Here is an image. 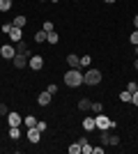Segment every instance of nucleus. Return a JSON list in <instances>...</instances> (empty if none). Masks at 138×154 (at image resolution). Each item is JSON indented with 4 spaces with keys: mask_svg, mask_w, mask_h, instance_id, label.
<instances>
[{
    "mask_svg": "<svg viewBox=\"0 0 138 154\" xmlns=\"http://www.w3.org/2000/svg\"><path fill=\"white\" fill-rule=\"evenodd\" d=\"M65 83H67V88H81L83 85V71L69 67V71L65 74Z\"/></svg>",
    "mask_w": 138,
    "mask_h": 154,
    "instance_id": "1",
    "label": "nucleus"
},
{
    "mask_svg": "<svg viewBox=\"0 0 138 154\" xmlns=\"http://www.w3.org/2000/svg\"><path fill=\"white\" fill-rule=\"evenodd\" d=\"M101 71L99 69H94V67H87V71L83 74V85H99L101 83Z\"/></svg>",
    "mask_w": 138,
    "mask_h": 154,
    "instance_id": "2",
    "label": "nucleus"
},
{
    "mask_svg": "<svg viewBox=\"0 0 138 154\" xmlns=\"http://www.w3.org/2000/svg\"><path fill=\"white\" fill-rule=\"evenodd\" d=\"M28 67H30V69L32 71H39L41 67H44V58H41V55H30V58H28Z\"/></svg>",
    "mask_w": 138,
    "mask_h": 154,
    "instance_id": "3",
    "label": "nucleus"
},
{
    "mask_svg": "<svg viewBox=\"0 0 138 154\" xmlns=\"http://www.w3.org/2000/svg\"><path fill=\"white\" fill-rule=\"evenodd\" d=\"M0 55H2L5 60H14V55H16L14 44H2V46H0Z\"/></svg>",
    "mask_w": 138,
    "mask_h": 154,
    "instance_id": "4",
    "label": "nucleus"
},
{
    "mask_svg": "<svg viewBox=\"0 0 138 154\" xmlns=\"http://www.w3.org/2000/svg\"><path fill=\"white\" fill-rule=\"evenodd\" d=\"M94 124H97V129H101V131H104V129H111V120H108L104 113H97V115H94Z\"/></svg>",
    "mask_w": 138,
    "mask_h": 154,
    "instance_id": "5",
    "label": "nucleus"
},
{
    "mask_svg": "<svg viewBox=\"0 0 138 154\" xmlns=\"http://www.w3.org/2000/svg\"><path fill=\"white\" fill-rule=\"evenodd\" d=\"M7 124H9V127H21V124H23V117H21L16 110H12V113H7Z\"/></svg>",
    "mask_w": 138,
    "mask_h": 154,
    "instance_id": "6",
    "label": "nucleus"
},
{
    "mask_svg": "<svg viewBox=\"0 0 138 154\" xmlns=\"http://www.w3.org/2000/svg\"><path fill=\"white\" fill-rule=\"evenodd\" d=\"M12 62H14V67H16V69H23V67L28 64V55H23V53H16Z\"/></svg>",
    "mask_w": 138,
    "mask_h": 154,
    "instance_id": "7",
    "label": "nucleus"
},
{
    "mask_svg": "<svg viewBox=\"0 0 138 154\" xmlns=\"http://www.w3.org/2000/svg\"><path fill=\"white\" fill-rule=\"evenodd\" d=\"M9 39H12V44H16V42H23V28H12V32H9Z\"/></svg>",
    "mask_w": 138,
    "mask_h": 154,
    "instance_id": "8",
    "label": "nucleus"
},
{
    "mask_svg": "<svg viewBox=\"0 0 138 154\" xmlns=\"http://www.w3.org/2000/svg\"><path fill=\"white\" fill-rule=\"evenodd\" d=\"M28 140H30V143H32V145H35V143H39L41 140V131H37V129H28Z\"/></svg>",
    "mask_w": 138,
    "mask_h": 154,
    "instance_id": "9",
    "label": "nucleus"
},
{
    "mask_svg": "<svg viewBox=\"0 0 138 154\" xmlns=\"http://www.w3.org/2000/svg\"><path fill=\"white\" fill-rule=\"evenodd\" d=\"M51 99H53V94L46 90V92H41V94L37 97V103H39V106H48V103H51Z\"/></svg>",
    "mask_w": 138,
    "mask_h": 154,
    "instance_id": "10",
    "label": "nucleus"
},
{
    "mask_svg": "<svg viewBox=\"0 0 138 154\" xmlns=\"http://www.w3.org/2000/svg\"><path fill=\"white\" fill-rule=\"evenodd\" d=\"M67 62H69V67H74V69H81V58L78 55L69 53V55H67Z\"/></svg>",
    "mask_w": 138,
    "mask_h": 154,
    "instance_id": "11",
    "label": "nucleus"
},
{
    "mask_svg": "<svg viewBox=\"0 0 138 154\" xmlns=\"http://www.w3.org/2000/svg\"><path fill=\"white\" fill-rule=\"evenodd\" d=\"M23 124H26V129H32V127H37V117H35V115H28V117H23Z\"/></svg>",
    "mask_w": 138,
    "mask_h": 154,
    "instance_id": "12",
    "label": "nucleus"
},
{
    "mask_svg": "<svg viewBox=\"0 0 138 154\" xmlns=\"http://www.w3.org/2000/svg\"><path fill=\"white\" fill-rule=\"evenodd\" d=\"M83 129H85V131L97 129V124H94V117H85V120H83Z\"/></svg>",
    "mask_w": 138,
    "mask_h": 154,
    "instance_id": "13",
    "label": "nucleus"
},
{
    "mask_svg": "<svg viewBox=\"0 0 138 154\" xmlns=\"http://www.w3.org/2000/svg\"><path fill=\"white\" fill-rule=\"evenodd\" d=\"M32 37H35V42H37V44H44V42H46V37H48V32L39 30V32H35Z\"/></svg>",
    "mask_w": 138,
    "mask_h": 154,
    "instance_id": "14",
    "label": "nucleus"
},
{
    "mask_svg": "<svg viewBox=\"0 0 138 154\" xmlns=\"http://www.w3.org/2000/svg\"><path fill=\"white\" fill-rule=\"evenodd\" d=\"M16 53H23V55H28V58H30V53H28V44H26V42H16Z\"/></svg>",
    "mask_w": 138,
    "mask_h": 154,
    "instance_id": "15",
    "label": "nucleus"
},
{
    "mask_svg": "<svg viewBox=\"0 0 138 154\" xmlns=\"http://www.w3.org/2000/svg\"><path fill=\"white\" fill-rule=\"evenodd\" d=\"M46 42H48V44H58V42H60V35H58L55 30H53V32H48V37H46Z\"/></svg>",
    "mask_w": 138,
    "mask_h": 154,
    "instance_id": "16",
    "label": "nucleus"
},
{
    "mask_svg": "<svg viewBox=\"0 0 138 154\" xmlns=\"http://www.w3.org/2000/svg\"><path fill=\"white\" fill-rule=\"evenodd\" d=\"M9 138H12V140L21 138V129H19V127H9Z\"/></svg>",
    "mask_w": 138,
    "mask_h": 154,
    "instance_id": "17",
    "label": "nucleus"
},
{
    "mask_svg": "<svg viewBox=\"0 0 138 154\" xmlns=\"http://www.w3.org/2000/svg\"><path fill=\"white\" fill-rule=\"evenodd\" d=\"M26 23H28V19H26V16H23V14L14 19V26H16V28H23V26H26Z\"/></svg>",
    "mask_w": 138,
    "mask_h": 154,
    "instance_id": "18",
    "label": "nucleus"
},
{
    "mask_svg": "<svg viewBox=\"0 0 138 154\" xmlns=\"http://www.w3.org/2000/svg\"><path fill=\"white\" fill-rule=\"evenodd\" d=\"M12 9V0H0V12H9Z\"/></svg>",
    "mask_w": 138,
    "mask_h": 154,
    "instance_id": "19",
    "label": "nucleus"
},
{
    "mask_svg": "<svg viewBox=\"0 0 138 154\" xmlns=\"http://www.w3.org/2000/svg\"><path fill=\"white\" fill-rule=\"evenodd\" d=\"M69 154H81V143H78V140L69 145Z\"/></svg>",
    "mask_w": 138,
    "mask_h": 154,
    "instance_id": "20",
    "label": "nucleus"
},
{
    "mask_svg": "<svg viewBox=\"0 0 138 154\" xmlns=\"http://www.w3.org/2000/svg\"><path fill=\"white\" fill-rule=\"evenodd\" d=\"M90 106H92V101H87V99H81L78 101V110H90Z\"/></svg>",
    "mask_w": 138,
    "mask_h": 154,
    "instance_id": "21",
    "label": "nucleus"
},
{
    "mask_svg": "<svg viewBox=\"0 0 138 154\" xmlns=\"http://www.w3.org/2000/svg\"><path fill=\"white\" fill-rule=\"evenodd\" d=\"M120 101H122V103H129V101H131V92H129V90H127V92H120Z\"/></svg>",
    "mask_w": 138,
    "mask_h": 154,
    "instance_id": "22",
    "label": "nucleus"
},
{
    "mask_svg": "<svg viewBox=\"0 0 138 154\" xmlns=\"http://www.w3.org/2000/svg\"><path fill=\"white\" fill-rule=\"evenodd\" d=\"M108 145H111V147H118L120 145V136H115V134L108 136Z\"/></svg>",
    "mask_w": 138,
    "mask_h": 154,
    "instance_id": "23",
    "label": "nucleus"
},
{
    "mask_svg": "<svg viewBox=\"0 0 138 154\" xmlns=\"http://www.w3.org/2000/svg\"><path fill=\"white\" fill-rule=\"evenodd\" d=\"M90 110H92V113H94V115H97V113H101V110H104V106H101V103H99V101H94V103H92V106H90Z\"/></svg>",
    "mask_w": 138,
    "mask_h": 154,
    "instance_id": "24",
    "label": "nucleus"
},
{
    "mask_svg": "<svg viewBox=\"0 0 138 154\" xmlns=\"http://www.w3.org/2000/svg\"><path fill=\"white\" fill-rule=\"evenodd\" d=\"M41 30H44V32H53L55 28H53V23H51V21H44V26H41Z\"/></svg>",
    "mask_w": 138,
    "mask_h": 154,
    "instance_id": "25",
    "label": "nucleus"
},
{
    "mask_svg": "<svg viewBox=\"0 0 138 154\" xmlns=\"http://www.w3.org/2000/svg\"><path fill=\"white\" fill-rule=\"evenodd\" d=\"M35 129H37V131H41V134H44L46 129H48V124H46L44 120H41V122H39V120H37V127H35Z\"/></svg>",
    "mask_w": 138,
    "mask_h": 154,
    "instance_id": "26",
    "label": "nucleus"
},
{
    "mask_svg": "<svg viewBox=\"0 0 138 154\" xmlns=\"http://www.w3.org/2000/svg\"><path fill=\"white\" fill-rule=\"evenodd\" d=\"M81 154H92V145H90V143L81 145Z\"/></svg>",
    "mask_w": 138,
    "mask_h": 154,
    "instance_id": "27",
    "label": "nucleus"
},
{
    "mask_svg": "<svg viewBox=\"0 0 138 154\" xmlns=\"http://www.w3.org/2000/svg\"><path fill=\"white\" fill-rule=\"evenodd\" d=\"M129 42H131L133 46H138V30H133L131 35H129Z\"/></svg>",
    "mask_w": 138,
    "mask_h": 154,
    "instance_id": "28",
    "label": "nucleus"
},
{
    "mask_svg": "<svg viewBox=\"0 0 138 154\" xmlns=\"http://www.w3.org/2000/svg\"><path fill=\"white\" fill-rule=\"evenodd\" d=\"M90 62H92L90 55H83V58H81V67H90Z\"/></svg>",
    "mask_w": 138,
    "mask_h": 154,
    "instance_id": "29",
    "label": "nucleus"
},
{
    "mask_svg": "<svg viewBox=\"0 0 138 154\" xmlns=\"http://www.w3.org/2000/svg\"><path fill=\"white\" fill-rule=\"evenodd\" d=\"M127 90H129V92H131V94H133V92L138 90V83H136V81H131V83L127 85Z\"/></svg>",
    "mask_w": 138,
    "mask_h": 154,
    "instance_id": "30",
    "label": "nucleus"
},
{
    "mask_svg": "<svg viewBox=\"0 0 138 154\" xmlns=\"http://www.w3.org/2000/svg\"><path fill=\"white\" fill-rule=\"evenodd\" d=\"M12 28H14V23H5V26H2V32H5V35H9V32H12Z\"/></svg>",
    "mask_w": 138,
    "mask_h": 154,
    "instance_id": "31",
    "label": "nucleus"
},
{
    "mask_svg": "<svg viewBox=\"0 0 138 154\" xmlns=\"http://www.w3.org/2000/svg\"><path fill=\"white\" fill-rule=\"evenodd\" d=\"M7 113H9V108H7L5 103H0V115H5V117H7Z\"/></svg>",
    "mask_w": 138,
    "mask_h": 154,
    "instance_id": "32",
    "label": "nucleus"
},
{
    "mask_svg": "<svg viewBox=\"0 0 138 154\" xmlns=\"http://www.w3.org/2000/svg\"><path fill=\"white\" fill-rule=\"evenodd\" d=\"M131 103H133V106H136V108H138V90H136V92H133V94H131Z\"/></svg>",
    "mask_w": 138,
    "mask_h": 154,
    "instance_id": "33",
    "label": "nucleus"
},
{
    "mask_svg": "<svg viewBox=\"0 0 138 154\" xmlns=\"http://www.w3.org/2000/svg\"><path fill=\"white\" fill-rule=\"evenodd\" d=\"M48 92H51V94H55V92H58V85L51 83V85H48Z\"/></svg>",
    "mask_w": 138,
    "mask_h": 154,
    "instance_id": "34",
    "label": "nucleus"
},
{
    "mask_svg": "<svg viewBox=\"0 0 138 154\" xmlns=\"http://www.w3.org/2000/svg\"><path fill=\"white\" fill-rule=\"evenodd\" d=\"M92 152H94V154H104L106 149H104V147H92Z\"/></svg>",
    "mask_w": 138,
    "mask_h": 154,
    "instance_id": "35",
    "label": "nucleus"
},
{
    "mask_svg": "<svg viewBox=\"0 0 138 154\" xmlns=\"http://www.w3.org/2000/svg\"><path fill=\"white\" fill-rule=\"evenodd\" d=\"M133 26H136V30H138V14L133 16Z\"/></svg>",
    "mask_w": 138,
    "mask_h": 154,
    "instance_id": "36",
    "label": "nucleus"
},
{
    "mask_svg": "<svg viewBox=\"0 0 138 154\" xmlns=\"http://www.w3.org/2000/svg\"><path fill=\"white\" fill-rule=\"evenodd\" d=\"M104 2H106V5H113V2H115V0H104Z\"/></svg>",
    "mask_w": 138,
    "mask_h": 154,
    "instance_id": "37",
    "label": "nucleus"
},
{
    "mask_svg": "<svg viewBox=\"0 0 138 154\" xmlns=\"http://www.w3.org/2000/svg\"><path fill=\"white\" fill-rule=\"evenodd\" d=\"M133 67H136V71H138V60H136V62H133Z\"/></svg>",
    "mask_w": 138,
    "mask_h": 154,
    "instance_id": "38",
    "label": "nucleus"
},
{
    "mask_svg": "<svg viewBox=\"0 0 138 154\" xmlns=\"http://www.w3.org/2000/svg\"><path fill=\"white\" fill-rule=\"evenodd\" d=\"M51 2H60V0H51Z\"/></svg>",
    "mask_w": 138,
    "mask_h": 154,
    "instance_id": "39",
    "label": "nucleus"
},
{
    "mask_svg": "<svg viewBox=\"0 0 138 154\" xmlns=\"http://www.w3.org/2000/svg\"><path fill=\"white\" fill-rule=\"evenodd\" d=\"M41 2H46V0H41Z\"/></svg>",
    "mask_w": 138,
    "mask_h": 154,
    "instance_id": "40",
    "label": "nucleus"
}]
</instances>
